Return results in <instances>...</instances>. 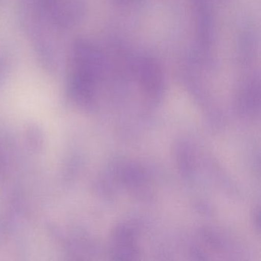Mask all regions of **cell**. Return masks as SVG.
<instances>
[{
  "label": "cell",
  "mask_w": 261,
  "mask_h": 261,
  "mask_svg": "<svg viewBox=\"0 0 261 261\" xmlns=\"http://www.w3.org/2000/svg\"><path fill=\"white\" fill-rule=\"evenodd\" d=\"M137 74L142 86L150 94L160 92L163 86V74L160 65L149 57L141 58L137 62Z\"/></svg>",
  "instance_id": "6da1fadb"
}]
</instances>
